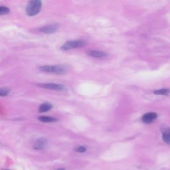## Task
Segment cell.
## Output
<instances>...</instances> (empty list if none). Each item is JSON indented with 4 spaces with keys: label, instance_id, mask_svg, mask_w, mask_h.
Here are the masks:
<instances>
[{
    "label": "cell",
    "instance_id": "cell-1",
    "mask_svg": "<svg viewBox=\"0 0 170 170\" xmlns=\"http://www.w3.org/2000/svg\"><path fill=\"white\" fill-rule=\"evenodd\" d=\"M42 3L39 0H31L26 7V13L29 16H34L40 12Z\"/></svg>",
    "mask_w": 170,
    "mask_h": 170
},
{
    "label": "cell",
    "instance_id": "cell-2",
    "mask_svg": "<svg viewBox=\"0 0 170 170\" xmlns=\"http://www.w3.org/2000/svg\"><path fill=\"white\" fill-rule=\"evenodd\" d=\"M40 71L45 73H56L59 75H63L66 73V68L64 67L61 66V65H54V66H50V65H46V66H43L39 68Z\"/></svg>",
    "mask_w": 170,
    "mask_h": 170
},
{
    "label": "cell",
    "instance_id": "cell-3",
    "mask_svg": "<svg viewBox=\"0 0 170 170\" xmlns=\"http://www.w3.org/2000/svg\"><path fill=\"white\" fill-rule=\"evenodd\" d=\"M85 41L83 40H75L67 41L61 47V49L62 50H68L73 49L79 48L85 45Z\"/></svg>",
    "mask_w": 170,
    "mask_h": 170
},
{
    "label": "cell",
    "instance_id": "cell-4",
    "mask_svg": "<svg viewBox=\"0 0 170 170\" xmlns=\"http://www.w3.org/2000/svg\"><path fill=\"white\" fill-rule=\"evenodd\" d=\"M37 86L43 88L59 90V91L64 89V86L63 85L55 84V83H41V84H38Z\"/></svg>",
    "mask_w": 170,
    "mask_h": 170
},
{
    "label": "cell",
    "instance_id": "cell-5",
    "mask_svg": "<svg viewBox=\"0 0 170 170\" xmlns=\"http://www.w3.org/2000/svg\"><path fill=\"white\" fill-rule=\"evenodd\" d=\"M59 28V25L58 24H51L46 26L42 27L39 29V31L45 34H52L55 33Z\"/></svg>",
    "mask_w": 170,
    "mask_h": 170
},
{
    "label": "cell",
    "instance_id": "cell-6",
    "mask_svg": "<svg viewBox=\"0 0 170 170\" xmlns=\"http://www.w3.org/2000/svg\"><path fill=\"white\" fill-rule=\"evenodd\" d=\"M161 130L163 140L164 141V142L170 145V128L166 126H162Z\"/></svg>",
    "mask_w": 170,
    "mask_h": 170
},
{
    "label": "cell",
    "instance_id": "cell-7",
    "mask_svg": "<svg viewBox=\"0 0 170 170\" xmlns=\"http://www.w3.org/2000/svg\"><path fill=\"white\" fill-rule=\"evenodd\" d=\"M157 118L158 114L156 113H148L143 116L142 118V120L144 123H146V124H150V123H152L154 120H155Z\"/></svg>",
    "mask_w": 170,
    "mask_h": 170
},
{
    "label": "cell",
    "instance_id": "cell-8",
    "mask_svg": "<svg viewBox=\"0 0 170 170\" xmlns=\"http://www.w3.org/2000/svg\"><path fill=\"white\" fill-rule=\"evenodd\" d=\"M86 55L89 57H95V58H102L107 56V54L105 52L100 51V50H88L86 52Z\"/></svg>",
    "mask_w": 170,
    "mask_h": 170
},
{
    "label": "cell",
    "instance_id": "cell-9",
    "mask_svg": "<svg viewBox=\"0 0 170 170\" xmlns=\"http://www.w3.org/2000/svg\"><path fill=\"white\" fill-rule=\"evenodd\" d=\"M47 141L44 138H39L33 144V148L35 150H41L44 149L46 146Z\"/></svg>",
    "mask_w": 170,
    "mask_h": 170
},
{
    "label": "cell",
    "instance_id": "cell-10",
    "mask_svg": "<svg viewBox=\"0 0 170 170\" xmlns=\"http://www.w3.org/2000/svg\"><path fill=\"white\" fill-rule=\"evenodd\" d=\"M53 108V105L50 103H43L39 106V113H45L50 110Z\"/></svg>",
    "mask_w": 170,
    "mask_h": 170
},
{
    "label": "cell",
    "instance_id": "cell-11",
    "mask_svg": "<svg viewBox=\"0 0 170 170\" xmlns=\"http://www.w3.org/2000/svg\"><path fill=\"white\" fill-rule=\"evenodd\" d=\"M38 120L44 123H50V122H54L57 121V119L55 118L51 117V116H45L39 117Z\"/></svg>",
    "mask_w": 170,
    "mask_h": 170
},
{
    "label": "cell",
    "instance_id": "cell-12",
    "mask_svg": "<svg viewBox=\"0 0 170 170\" xmlns=\"http://www.w3.org/2000/svg\"><path fill=\"white\" fill-rule=\"evenodd\" d=\"M170 93L169 88H161L159 90H155L154 91V95H168Z\"/></svg>",
    "mask_w": 170,
    "mask_h": 170
},
{
    "label": "cell",
    "instance_id": "cell-13",
    "mask_svg": "<svg viewBox=\"0 0 170 170\" xmlns=\"http://www.w3.org/2000/svg\"><path fill=\"white\" fill-rule=\"evenodd\" d=\"M9 13V9L5 6H0V16L6 15Z\"/></svg>",
    "mask_w": 170,
    "mask_h": 170
},
{
    "label": "cell",
    "instance_id": "cell-14",
    "mask_svg": "<svg viewBox=\"0 0 170 170\" xmlns=\"http://www.w3.org/2000/svg\"><path fill=\"white\" fill-rule=\"evenodd\" d=\"M9 90L6 88H0V96H6L9 95Z\"/></svg>",
    "mask_w": 170,
    "mask_h": 170
},
{
    "label": "cell",
    "instance_id": "cell-15",
    "mask_svg": "<svg viewBox=\"0 0 170 170\" xmlns=\"http://www.w3.org/2000/svg\"><path fill=\"white\" fill-rule=\"evenodd\" d=\"M75 151H77V152H79V153H84L86 151V148L85 146H80L75 147Z\"/></svg>",
    "mask_w": 170,
    "mask_h": 170
},
{
    "label": "cell",
    "instance_id": "cell-16",
    "mask_svg": "<svg viewBox=\"0 0 170 170\" xmlns=\"http://www.w3.org/2000/svg\"><path fill=\"white\" fill-rule=\"evenodd\" d=\"M57 170H65V169H64V168H59V169H57Z\"/></svg>",
    "mask_w": 170,
    "mask_h": 170
}]
</instances>
